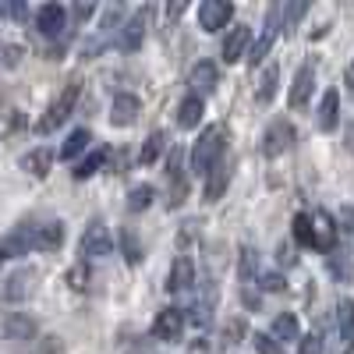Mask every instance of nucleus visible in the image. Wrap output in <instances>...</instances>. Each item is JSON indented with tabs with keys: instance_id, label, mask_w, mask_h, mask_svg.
<instances>
[{
	"instance_id": "1",
	"label": "nucleus",
	"mask_w": 354,
	"mask_h": 354,
	"mask_svg": "<svg viewBox=\"0 0 354 354\" xmlns=\"http://www.w3.org/2000/svg\"><path fill=\"white\" fill-rule=\"evenodd\" d=\"M227 156V124H209L192 145L188 153V163H192V174L195 177H209V170Z\"/></svg>"
},
{
	"instance_id": "2",
	"label": "nucleus",
	"mask_w": 354,
	"mask_h": 354,
	"mask_svg": "<svg viewBox=\"0 0 354 354\" xmlns=\"http://www.w3.org/2000/svg\"><path fill=\"white\" fill-rule=\"evenodd\" d=\"M78 93H82V85H78V82H68V85H64V93L57 96V100L50 103V110L36 121V131H39V135H50V131L61 128V124L68 121V117H71L75 103H78Z\"/></svg>"
},
{
	"instance_id": "3",
	"label": "nucleus",
	"mask_w": 354,
	"mask_h": 354,
	"mask_svg": "<svg viewBox=\"0 0 354 354\" xmlns=\"http://www.w3.org/2000/svg\"><path fill=\"white\" fill-rule=\"evenodd\" d=\"M294 138H298V131H294L290 121H273L270 128H266V135H262V142H259V149H262L266 160H277V156H283L290 145H294Z\"/></svg>"
},
{
	"instance_id": "4",
	"label": "nucleus",
	"mask_w": 354,
	"mask_h": 354,
	"mask_svg": "<svg viewBox=\"0 0 354 354\" xmlns=\"http://www.w3.org/2000/svg\"><path fill=\"white\" fill-rule=\"evenodd\" d=\"M78 252H82L85 259H103V255L113 252V238H110V230H106L103 220H93V223L85 227L82 241H78Z\"/></svg>"
},
{
	"instance_id": "5",
	"label": "nucleus",
	"mask_w": 354,
	"mask_h": 354,
	"mask_svg": "<svg viewBox=\"0 0 354 354\" xmlns=\"http://www.w3.org/2000/svg\"><path fill=\"white\" fill-rule=\"evenodd\" d=\"M167 181H170V205L177 209L188 195V174H185V153L181 149H170V156H167Z\"/></svg>"
},
{
	"instance_id": "6",
	"label": "nucleus",
	"mask_w": 354,
	"mask_h": 354,
	"mask_svg": "<svg viewBox=\"0 0 354 354\" xmlns=\"http://www.w3.org/2000/svg\"><path fill=\"white\" fill-rule=\"evenodd\" d=\"M36 280H39V273H36V270H28V266H21V270H15V273L4 280L0 294H4V301H25V298H32Z\"/></svg>"
},
{
	"instance_id": "7",
	"label": "nucleus",
	"mask_w": 354,
	"mask_h": 354,
	"mask_svg": "<svg viewBox=\"0 0 354 354\" xmlns=\"http://www.w3.org/2000/svg\"><path fill=\"white\" fill-rule=\"evenodd\" d=\"M308 227H312V245L319 252H333V245H337V223H333V216L326 209H315V213H308Z\"/></svg>"
},
{
	"instance_id": "8",
	"label": "nucleus",
	"mask_w": 354,
	"mask_h": 354,
	"mask_svg": "<svg viewBox=\"0 0 354 354\" xmlns=\"http://www.w3.org/2000/svg\"><path fill=\"white\" fill-rule=\"evenodd\" d=\"M185 322H188V315L181 308H163L156 315V322H153V337L156 340H167V344H177V340H181V333H185Z\"/></svg>"
},
{
	"instance_id": "9",
	"label": "nucleus",
	"mask_w": 354,
	"mask_h": 354,
	"mask_svg": "<svg viewBox=\"0 0 354 354\" xmlns=\"http://www.w3.org/2000/svg\"><path fill=\"white\" fill-rule=\"evenodd\" d=\"M312 93H315V64L308 61V64H301V71L294 75V82H290V96H287L290 110H305Z\"/></svg>"
},
{
	"instance_id": "10",
	"label": "nucleus",
	"mask_w": 354,
	"mask_h": 354,
	"mask_svg": "<svg viewBox=\"0 0 354 354\" xmlns=\"http://www.w3.org/2000/svg\"><path fill=\"white\" fill-rule=\"evenodd\" d=\"M277 32H280V4H273V8H270V18H266L262 36H259V39L252 43V50H248V64H252V68H259V64H262V57L270 53V46H273Z\"/></svg>"
},
{
	"instance_id": "11",
	"label": "nucleus",
	"mask_w": 354,
	"mask_h": 354,
	"mask_svg": "<svg viewBox=\"0 0 354 354\" xmlns=\"http://www.w3.org/2000/svg\"><path fill=\"white\" fill-rule=\"evenodd\" d=\"M0 333H4L8 340H32V337L39 333V326H36L32 315L8 312V315H0Z\"/></svg>"
},
{
	"instance_id": "12",
	"label": "nucleus",
	"mask_w": 354,
	"mask_h": 354,
	"mask_svg": "<svg viewBox=\"0 0 354 354\" xmlns=\"http://www.w3.org/2000/svg\"><path fill=\"white\" fill-rule=\"evenodd\" d=\"M230 18H234V8L227 4V0H205V4L198 8V25L205 28V32H220V28H227Z\"/></svg>"
},
{
	"instance_id": "13",
	"label": "nucleus",
	"mask_w": 354,
	"mask_h": 354,
	"mask_svg": "<svg viewBox=\"0 0 354 354\" xmlns=\"http://www.w3.org/2000/svg\"><path fill=\"white\" fill-rule=\"evenodd\" d=\"M248 46H252V28L245 25V21H238V25H234L230 28V32L223 36V61L227 64H234V61H241V57L248 53Z\"/></svg>"
},
{
	"instance_id": "14",
	"label": "nucleus",
	"mask_w": 354,
	"mask_h": 354,
	"mask_svg": "<svg viewBox=\"0 0 354 354\" xmlns=\"http://www.w3.org/2000/svg\"><path fill=\"white\" fill-rule=\"evenodd\" d=\"M32 248H36V230H28V227H18L8 238H0V259H21Z\"/></svg>"
},
{
	"instance_id": "15",
	"label": "nucleus",
	"mask_w": 354,
	"mask_h": 354,
	"mask_svg": "<svg viewBox=\"0 0 354 354\" xmlns=\"http://www.w3.org/2000/svg\"><path fill=\"white\" fill-rule=\"evenodd\" d=\"M230 174H234V160L223 156V160L209 170V177H205V192H202V198H205V202H220L223 192H227V185H230Z\"/></svg>"
},
{
	"instance_id": "16",
	"label": "nucleus",
	"mask_w": 354,
	"mask_h": 354,
	"mask_svg": "<svg viewBox=\"0 0 354 354\" xmlns=\"http://www.w3.org/2000/svg\"><path fill=\"white\" fill-rule=\"evenodd\" d=\"M138 113H142L138 96L121 93V96L113 100V106H110V124H113V128H131V124L138 121Z\"/></svg>"
},
{
	"instance_id": "17",
	"label": "nucleus",
	"mask_w": 354,
	"mask_h": 354,
	"mask_svg": "<svg viewBox=\"0 0 354 354\" xmlns=\"http://www.w3.org/2000/svg\"><path fill=\"white\" fill-rule=\"evenodd\" d=\"M195 283V262L188 259V255H177L174 262H170V273H167V290L170 294H181V290H188Z\"/></svg>"
},
{
	"instance_id": "18",
	"label": "nucleus",
	"mask_w": 354,
	"mask_h": 354,
	"mask_svg": "<svg viewBox=\"0 0 354 354\" xmlns=\"http://www.w3.org/2000/svg\"><path fill=\"white\" fill-rule=\"evenodd\" d=\"M149 21H153V8H138V11L131 15V21L124 25V32H121V46H124V50H138L142 39H145V28H149Z\"/></svg>"
},
{
	"instance_id": "19",
	"label": "nucleus",
	"mask_w": 354,
	"mask_h": 354,
	"mask_svg": "<svg viewBox=\"0 0 354 354\" xmlns=\"http://www.w3.org/2000/svg\"><path fill=\"white\" fill-rule=\"evenodd\" d=\"M64 25H68V11L61 8V4H43L39 11H36V28L43 36H61L64 32Z\"/></svg>"
},
{
	"instance_id": "20",
	"label": "nucleus",
	"mask_w": 354,
	"mask_h": 354,
	"mask_svg": "<svg viewBox=\"0 0 354 354\" xmlns=\"http://www.w3.org/2000/svg\"><path fill=\"white\" fill-rule=\"evenodd\" d=\"M188 85L195 88V96H209L213 88L220 85V68L213 64V61H198L195 68H192V75H188Z\"/></svg>"
},
{
	"instance_id": "21",
	"label": "nucleus",
	"mask_w": 354,
	"mask_h": 354,
	"mask_svg": "<svg viewBox=\"0 0 354 354\" xmlns=\"http://www.w3.org/2000/svg\"><path fill=\"white\" fill-rule=\"evenodd\" d=\"M337 121H340V93L326 88L322 103H319V113H315V124H319V131H337Z\"/></svg>"
},
{
	"instance_id": "22",
	"label": "nucleus",
	"mask_w": 354,
	"mask_h": 354,
	"mask_svg": "<svg viewBox=\"0 0 354 354\" xmlns=\"http://www.w3.org/2000/svg\"><path fill=\"white\" fill-rule=\"evenodd\" d=\"M337 326H340V340H344L340 354H354V301L351 298L337 301Z\"/></svg>"
},
{
	"instance_id": "23",
	"label": "nucleus",
	"mask_w": 354,
	"mask_h": 354,
	"mask_svg": "<svg viewBox=\"0 0 354 354\" xmlns=\"http://www.w3.org/2000/svg\"><path fill=\"white\" fill-rule=\"evenodd\" d=\"M202 113H205V106H202V96H185L181 103H177V113H174V121H177V128H195L198 121H202Z\"/></svg>"
},
{
	"instance_id": "24",
	"label": "nucleus",
	"mask_w": 354,
	"mask_h": 354,
	"mask_svg": "<svg viewBox=\"0 0 354 354\" xmlns=\"http://www.w3.org/2000/svg\"><path fill=\"white\" fill-rule=\"evenodd\" d=\"M50 167H53V149H46V145H39V149L21 156V170L32 174V177H46Z\"/></svg>"
},
{
	"instance_id": "25",
	"label": "nucleus",
	"mask_w": 354,
	"mask_h": 354,
	"mask_svg": "<svg viewBox=\"0 0 354 354\" xmlns=\"http://www.w3.org/2000/svg\"><path fill=\"white\" fill-rule=\"evenodd\" d=\"M61 245H64V223H61V220L36 227V248H39V252H57Z\"/></svg>"
},
{
	"instance_id": "26",
	"label": "nucleus",
	"mask_w": 354,
	"mask_h": 354,
	"mask_svg": "<svg viewBox=\"0 0 354 354\" xmlns=\"http://www.w3.org/2000/svg\"><path fill=\"white\" fill-rule=\"evenodd\" d=\"M259 262H262V255L255 252V248H241V270H238V277H241V283L245 287H252V283H259L262 280V270H259Z\"/></svg>"
},
{
	"instance_id": "27",
	"label": "nucleus",
	"mask_w": 354,
	"mask_h": 354,
	"mask_svg": "<svg viewBox=\"0 0 354 354\" xmlns=\"http://www.w3.org/2000/svg\"><path fill=\"white\" fill-rule=\"evenodd\" d=\"M273 337H277L280 344H290V340H298V344H301V326H298V315H290V312L277 315V322H273Z\"/></svg>"
},
{
	"instance_id": "28",
	"label": "nucleus",
	"mask_w": 354,
	"mask_h": 354,
	"mask_svg": "<svg viewBox=\"0 0 354 354\" xmlns=\"http://www.w3.org/2000/svg\"><path fill=\"white\" fill-rule=\"evenodd\" d=\"M167 149V131H153L149 138L142 142V153H138V160L145 163V167H153L156 160H160V153Z\"/></svg>"
},
{
	"instance_id": "29",
	"label": "nucleus",
	"mask_w": 354,
	"mask_h": 354,
	"mask_svg": "<svg viewBox=\"0 0 354 354\" xmlns=\"http://www.w3.org/2000/svg\"><path fill=\"white\" fill-rule=\"evenodd\" d=\"M277 82H280V68H277V64H270V68L262 71V78H259V88H255L259 103H270V100L277 96Z\"/></svg>"
},
{
	"instance_id": "30",
	"label": "nucleus",
	"mask_w": 354,
	"mask_h": 354,
	"mask_svg": "<svg viewBox=\"0 0 354 354\" xmlns=\"http://www.w3.org/2000/svg\"><path fill=\"white\" fill-rule=\"evenodd\" d=\"M88 142H93V135H88L85 128H75V131L68 135V142L61 145V160H75L78 153H85Z\"/></svg>"
},
{
	"instance_id": "31",
	"label": "nucleus",
	"mask_w": 354,
	"mask_h": 354,
	"mask_svg": "<svg viewBox=\"0 0 354 354\" xmlns=\"http://www.w3.org/2000/svg\"><path fill=\"white\" fill-rule=\"evenodd\" d=\"M153 198H156L153 185H135V188L128 192V209H131V213H145V209L153 205Z\"/></svg>"
},
{
	"instance_id": "32",
	"label": "nucleus",
	"mask_w": 354,
	"mask_h": 354,
	"mask_svg": "<svg viewBox=\"0 0 354 354\" xmlns=\"http://www.w3.org/2000/svg\"><path fill=\"white\" fill-rule=\"evenodd\" d=\"M21 124H25L21 110H18V106H11V103H0V135H15Z\"/></svg>"
},
{
	"instance_id": "33",
	"label": "nucleus",
	"mask_w": 354,
	"mask_h": 354,
	"mask_svg": "<svg viewBox=\"0 0 354 354\" xmlns=\"http://www.w3.org/2000/svg\"><path fill=\"white\" fill-rule=\"evenodd\" d=\"M103 163H106V149H96L93 156H85V160H82V163L71 170V174H75V181H88V177H93V174H96Z\"/></svg>"
},
{
	"instance_id": "34",
	"label": "nucleus",
	"mask_w": 354,
	"mask_h": 354,
	"mask_svg": "<svg viewBox=\"0 0 354 354\" xmlns=\"http://www.w3.org/2000/svg\"><path fill=\"white\" fill-rule=\"evenodd\" d=\"M121 255H124L131 266H138V262H142V245H138V234H135L131 227H124V230H121Z\"/></svg>"
},
{
	"instance_id": "35",
	"label": "nucleus",
	"mask_w": 354,
	"mask_h": 354,
	"mask_svg": "<svg viewBox=\"0 0 354 354\" xmlns=\"http://www.w3.org/2000/svg\"><path fill=\"white\" fill-rule=\"evenodd\" d=\"M68 283H71V290H85L88 283H93V277H88V266H85V259H82L78 266H71V270H68Z\"/></svg>"
},
{
	"instance_id": "36",
	"label": "nucleus",
	"mask_w": 354,
	"mask_h": 354,
	"mask_svg": "<svg viewBox=\"0 0 354 354\" xmlns=\"http://www.w3.org/2000/svg\"><path fill=\"white\" fill-rule=\"evenodd\" d=\"M294 238H298L305 248H315L312 245V227H308V213H298L294 216Z\"/></svg>"
},
{
	"instance_id": "37",
	"label": "nucleus",
	"mask_w": 354,
	"mask_h": 354,
	"mask_svg": "<svg viewBox=\"0 0 354 354\" xmlns=\"http://www.w3.org/2000/svg\"><path fill=\"white\" fill-rule=\"evenodd\" d=\"M252 344H255V354H280V340L273 333H255Z\"/></svg>"
},
{
	"instance_id": "38",
	"label": "nucleus",
	"mask_w": 354,
	"mask_h": 354,
	"mask_svg": "<svg viewBox=\"0 0 354 354\" xmlns=\"http://www.w3.org/2000/svg\"><path fill=\"white\" fill-rule=\"evenodd\" d=\"M259 287H262V290H270V294H280L287 283H283V277H280V273H262Z\"/></svg>"
},
{
	"instance_id": "39",
	"label": "nucleus",
	"mask_w": 354,
	"mask_h": 354,
	"mask_svg": "<svg viewBox=\"0 0 354 354\" xmlns=\"http://www.w3.org/2000/svg\"><path fill=\"white\" fill-rule=\"evenodd\" d=\"M298 354H322V337H319V333H308V337H301V344H298Z\"/></svg>"
},
{
	"instance_id": "40",
	"label": "nucleus",
	"mask_w": 354,
	"mask_h": 354,
	"mask_svg": "<svg viewBox=\"0 0 354 354\" xmlns=\"http://www.w3.org/2000/svg\"><path fill=\"white\" fill-rule=\"evenodd\" d=\"M223 337H227L230 344H238V337H245V322H241V319H230L227 330H223Z\"/></svg>"
},
{
	"instance_id": "41",
	"label": "nucleus",
	"mask_w": 354,
	"mask_h": 354,
	"mask_svg": "<svg viewBox=\"0 0 354 354\" xmlns=\"http://www.w3.org/2000/svg\"><path fill=\"white\" fill-rule=\"evenodd\" d=\"M18 61H21V46H4V64L18 68Z\"/></svg>"
},
{
	"instance_id": "42",
	"label": "nucleus",
	"mask_w": 354,
	"mask_h": 354,
	"mask_svg": "<svg viewBox=\"0 0 354 354\" xmlns=\"http://www.w3.org/2000/svg\"><path fill=\"white\" fill-rule=\"evenodd\" d=\"M192 354H216V344H209V340L202 337V340L192 344Z\"/></svg>"
},
{
	"instance_id": "43",
	"label": "nucleus",
	"mask_w": 354,
	"mask_h": 354,
	"mask_svg": "<svg viewBox=\"0 0 354 354\" xmlns=\"http://www.w3.org/2000/svg\"><path fill=\"white\" fill-rule=\"evenodd\" d=\"M93 15H96V4H78V8H75V18H78V21L93 18Z\"/></svg>"
},
{
	"instance_id": "44",
	"label": "nucleus",
	"mask_w": 354,
	"mask_h": 354,
	"mask_svg": "<svg viewBox=\"0 0 354 354\" xmlns=\"http://www.w3.org/2000/svg\"><path fill=\"white\" fill-rule=\"evenodd\" d=\"M185 11H188V4H185V0H174V4L167 8V15H170V18H181Z\"/></svg>"
},
{
	"instance_id": "45",
	"label": "nucleus",
	"mask_w": 354,
	"mask_h": 354,
	"mask_svg": "<svg viewBox=\"0 0 354 354\" xmlns=\"http://www.w3.org/2000/svg\"><path fill=\"white\" fill-rule=\"evenodd\" d=\"M347 85L354 88V61H351V68H347Z\"/></svg>"
}]
</instances>
